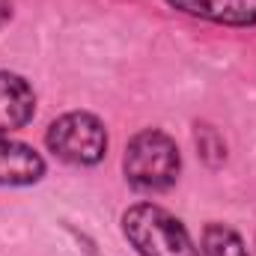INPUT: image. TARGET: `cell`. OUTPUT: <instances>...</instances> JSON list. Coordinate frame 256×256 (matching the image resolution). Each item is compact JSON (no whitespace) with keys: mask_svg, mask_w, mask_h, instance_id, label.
<instances>
[{"mask_svg":"<svg viewBox=\"0 0 256 256\" xmlns=\"http://www.w3.org/2000/svg\"><path fill=\"white\" fill-rule=\"evenodd\" d=\"M122 236L140 256H200L185 224L155 202H134L122 212Z\"/></svg>","mask_w":256,"mask_h":256,"instance_id":"2","label":"cell"},{"mask_svg":"<svg viewBox=\"0 0 256 256\" xmlns=\"http://www.w3.org/2000/svg\"><path fill=\"white\" fill-rule=\"evenodd\" d=\"M200 256H250L244 238L226 224H206L200 238Z\"/></svg>","mask_w":256,"mask_h":256,"instance_id":"7","label":"cell"},{"mask_svg":"<svg viewBox=\"0 0 256 256\" xmlns=\"http://www.w3.org/2000/svg\"><path fill=\"white\" fill-rule=\"evenodd\" d=\"M36 116V92L33 86L15 74L0 68V134H12Z\"/></svg>","mask_w":256,"mask_h":256,"instance_id":"6","label":"cell"},{"mask_svg":"<svg viewBox=\"0 0 256 256\" xmlns=\"http://www.w3.org/2000/svg\"><path fill=\"white\" fill-rule=\"evenodd\" d=\"M164 3L188 18L224 27H256V0H164Z\"/></svg>","mask_w":256,"mask_h":256,"instance_id":"5","label":"cell"},{"mask_svg":"<svg viewBox=\"0 0 256 256\" xmlns=\"http://www.w3.org/2000/svg\"><path fill=\"white\" fill-rule=\"evenodd\" d=\"M48 173L45 158L9 134H0V188H27L42 182Z\"/></svg>","mask_w":256,"mask_h":256,"instance_id":"4","label":"cell"},{"mask_svg":"<svg viewBox=\"0 0 256 256\" xmlns=\"http://www.w3.org/2000/svg\"><path fill=\"white\" fill-rule=\"evenodd\" d=\"M122 173L128 185L140 194L170 191L182 173V155L176 140L161 128L137 131L126 146Z\"/></svg>","mask_w":256,"mask_h":256,"instance_id":"1","label":"cell"},{"mask_svg":"<svg viewBox=\"0 0 256 256\" xmlns=\"http://www.w3.org/2000/svg\"><path fill=\"white\" fill-rule=\"evenodd\" d=\"M12 18V0H0V27Z\"/></svg>","mask_w":256,"mask_h":256,"instance_id":"9","label":"cell"},{"mask_svg":"<svg viewBox=\"0 0 256 256\" xmlns=\"http://www.w3.org/2000/svg\"><path fill=\"white\" fill-rule=\"evenodd\" d=\"M194 140H196L200 158H202L208 167H218V164H224V158H226V143H224V137H220V134H218L212 126H196Z\"/></svg>","mask_w":256,"mask_h":256,"instance_id":"8","label":"cell"},{"mask_svg":"<svg viewBox=\"0 0 256 256\" xmlns=\"http://www.w3.org/2000/svg\"><path fill=\"white\" fill-rule=\"evenodd\" d=\"M45 146L68 167H96L108 155V128L96 114L68 110L48 126Z\"/></svg>","mask_w":256,"mask_h":256,"instance_id":"3","label":"cell"}]
</instances>
